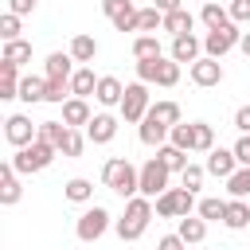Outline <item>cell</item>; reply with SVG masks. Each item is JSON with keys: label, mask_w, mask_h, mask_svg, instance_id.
I'll list each match as a JSON object with an SVG mask.
<instances>
[{"label": "cell", "mask_w": 250, "mask_h": 250, "mask_svg": "<svg viewBox=\"0 0 250 250\" xmlns=\"http://www.w3.org/2000/svg\"><path fill=\"white\" fill-rule=\"evenodd\" d=\"M102 184L109 191H117L121 199H133V195H141V168L129 156H109L102 164Z\"/></svg>", "instance_id": "cell-1"}, {"label": "cell", "mask_w": 250, "mask_h": 250, "mask_svg": "<svg viewBox=\"0 0 250 250\" xmlns=\"http://www.w3.org/2000/svg\"><path fill=\"white\" fill-rule=\"evenodd\" d=\"M164 27V12L160 8H141V16H137V31H145V35H152V31H160Z\"/></svg>", "instance_id": "cell-37"}, {"label": "cell", "mask_w": 250, "mask_h": 250, "mask_svg": "<svg viewBox=\"0 0 250 250\" xmlns=\"http://www.w3.org/2000/svg\"><path fill=\"white\" fill-rule=\"evenodd\" d=\"M227 191H230V199H250V164H238L227 176Z\"/></svg>", "instance_id": "cell-28"}, {"label": "cell", "mask_w": 250, "mask_h": 250, "mask_svg": "<svg viewBox=\"0 0 250 250\" xmlns=\"http://www.w3.org/2000/svg\"><path fill=\"white\" fill-rule=\"evenodd\" d=\"M219 4H230V0H219Z\"/></svg>", "instance_id": "cell-51"}, {"label": "cell", "mask_w": 250, "mask_h": 250, "mask_svg": "<svg viewBox=\"0 0 250 250\" xmlns=\"http://www.w3.org/2000/svg\"><path fill=\"white\" fill-rule=\"evenodd\" d=\"M66 121H39V141H47V145H62V137H66Z\"/></svg>", "instance_id": "cell-38"}, {"label": "cell", "mask_w": 250, "mask_h": 250, "mask_svg": "<svg viewBox=\"0 0 250 250\" xmlns=\"http://www.w3.org/2000/svg\"><path fill=\"white\" fill-rule=\"evenodd\" d=\"M234 129H238V133H250V102L234 109Z\"/></svg>", "instance_id": "cell-46"}, {"label": "cell", "mask_w": 250, "mask_h": 250, "mask_svg": "<svg viewBox=\"0 0 250 250\" xmlns=\"http://www.w3.org/2000/svg\"><path fill=\"white\" fill-rule=\"evenodd\" d=\"M121 98H125L121 78H117V74H102V78H98V90H94V102H98V105H121Z\"/></svg>", "instance_id": "cell-16"}, {"label": "cell", "mask_w": 250, "mask_h": 250, "mask_svg": "<svg viewBox=\"0 0 250 250\" xmlns=\"http://www.w3.org/2000/svg\"><path fill=\"white\" fill-rule=\"evenodd\" d=\"M82 148H86V133H78V129H66V137H62L59 152H62V156H82Z\"/></svg>", "instance_id": "cell-39"}, {"label": "cell", "mask_w": 250, "mask_h": 250, "mask_svg": "<svg viewBox=\"0 0 250 250\" xmlns=\"http://www.w3.org/2000/svg\"><path fill=\"white\" fill-rule=\"evenodd\" d=\"M195 215H199V219H207V223H223V215H227V199H219V195H207V199H199Z\"/></svg>", "instance_id": "cell-32"}, {"label": "cell", "mask_w": 250, "mask_h": 250, "mask_svg": "<svg viewBox=\"0 0 250 250\" xmlns=\"http://www.w3.org/2000/svg\"><path fill=\"white\" fill-rule=\"evenodd\" d=\"M168 133H172V125H164V121L152 117V113H145V121L137 125V137H141V145H148V148L168 145Z\"/></svg>", "instance_id": "cell-14"}, {"label": "cell", "mask_w": 250, "mask_h": 250, "mask_svg": "<svg viewBox=\"0 0 250 250\" xmlns=\"http://www.w3.org/2000/svg\"><path fill=\"white\" fill-rule=\"evenodd\" d=\"M20 195H23V184H20V172H16L12 160H8V164L0 168V203H4V207H16Z\"/></svg>", "instance_id": "cell-15"}, {"label": "cell", "mask_w": 250, "mask_h": 250, "mask_svg": "<svg viewBox=\"0 0 250 250\" xmlns=\"http://www.w3.org/2000/svg\"><path fill=\"white\" fill-rule=\"evenodd\" d=\"M62 195H66L70 203H94V184H90L86 176H74V180L62 184Z\"/></svg>", "instance_id": "cell-27"}, {"label": "cell", "mask_w": 250, "mask_h": 250, "mask_svg": "<svg viewBox=\"0 0 250 250\" xmlns=\"http://www.w3.org/2000/svg\"><path fill=\"white\" fill-rule=\"evenodd\" d=\"M70 90H74V98H90V94L98 90V78H94V70H90V66H78V70L70 74Z\"/></svg>", "instance_id": "cell-29"}, {"label": "cell", "mask_w": 250, "mask_h": 250, "mask_svg": "<svg viewBox=\"0 0 250 250\" xmlns=\"http://www.w3.org/2000/svg\"><path fill=\"white\" fill-rule=\"evenodd\" d=\"M176 234H180L188 246H199V242L207 238V219H199V215H184V219L176 223Z\"/></svg>", "instance_id": "cell-20"}, {"label": "cell", "mask_w": 250, "mask_h": 250, "mask_svg": "<svg viewBox=\"0 0 250 250\" xmlns=\"http://www.w3.org/2000/svg\"><path fill=\"white\" fill-rule=\"evenodd\" d=\"M152 215H156V207H152V199H148V195H133V199H125V215H121V219H113L117 238H121V242H137V238L148 230Z\"/></svg>", "instance_id": "cell-2"}, {"label": "cell", "mask_w": 250, "mask_h": 250, "mask_svg": "<svg viewBox=\"0 0 250 250\" xmlns=\"http://www.w3.org/2000/svg\"><path fill=\"white\" fill-rule=\"evenodd\" d=\"M90 117H94V109H90V102H86V98H66V102H62V121H66L70 129L90 125Z\"/></svg>", "instance_id": "cell-18"}, {"label": "cell", "mask_w": 250, "mask_h": 250, "mask_svg": "<svg viewBox=\"0 0 250 250\" xmlns=\"http://www.w3.org/2000/svg\"><path fill=\"white\" fill-rule=\"evenodd\" d=\"M180 66H184V62H176L172 55H168V59H160V66H156V86L172 90V86L180 82Z\"/></svg>", "instance_id": "cell-34"}, {"label": "cell", "mask_w": 250, "mask_h": 250, "mask_svg": "<svg viewBox=\"0 0 250 250\" xmlns=\"http://www.w3.org/2000/svg\"><path fill=\"white\" fill-rule=\"evenodd\" d=\"M168 141L176 145V148H184V152H195V125L188 121H180V125H172V133H168Z\"/></svg>", "instance_id": "cell-35"}, {"label": "cell", "mask_w": 250, "mask_h": 250, "mask_svg": "<svg viewBox=\"0 0 250 250\" xmlns=\"http://www.w3.org/2000/svg\"><path fill=\"white\" fill-rule=\"evenodd\" d=\"M148 113H152V117H160L164 125H180V121H184V113H180V105H176L172 98H160V102H152V105H148Z\"/></svg>", "instance_id": "cell-31"}, {"label": "cell", "mask_w": 250, "mask_h": 250, "mask_svg": "<svg viewBox=\"0 0 250 250\" xmlns=\"http://www.w3.org/2000/svg\"><path fill=\"white\" fill-rule=\"evenodd\" d=\"M102 12L109 16V23H113L117 31H137V16H141V8H137L133 0H102Z\"/></svg>", "instance_id": "cell-10"}, {"label": "cell", "mask_w": 250, "mask_h": 250, "mask_svg": "<svg viewBox=\"0 0 250 250\" xmlns=\"http://www.w3.org/2000/svg\"><path fill=\"white\" fill-rule=\"evenodd\" d=\"M35 4H39V0H8V12H16V16H31Z\"/></svg>", "instance_id": "cell-47"}, {"label": "cell", "mask_w": 250, "mask_h": 250, "mask_svg": "<svg viewBox=\"0 0 250 250\" xmlns=\"http://www.w3.org/2000/svg\"><path fill=\"white\" fill-rule=\"evenodd\" d=\"M195 125V152H211L215 148V129L207 121H191Z\"/></svg>", "instance_id": "cell-41"}, {"label": "cell", "mask_w": 250, "mask_h": 250, "mask_svg": "<svg viewBox=\"0 0 250 250\" xmlns=\"http://www.w3.org/2000/svg\"><path fill=\"white\" fill-rule=\"evenodd\" d=\"M223 227H230V230H242V227H250V203H246V199H227Z\"/></svg>", "instance_id": "cell-26"}, {"label": "cell", "mask_w": 250, "mask_h": 250, "mask_svg": "<svg viewBox=\"0 0 250 250\" xmlns=\"http://www.w3.org/2000/svg\"><path fill=\"white\" fill-rule=\"evenodd\" d=\"M234 168H238V156H234V148H211V152H207V176H219V180H227Z\"/></svg>", "instance_id": "cell-17"}, {"label": "cell", "mask_w": 250, "mask_h": 250, "mask_svg": "<svg viewBox=\"0 0 250 250\" xmlns=\"http://www.w3.org/2000/svg\"><path fill=\"white\" fill-rule=\"evenodd\" d=\"M238 39H242V27H238V23L215 27V31H207V35H203V55H211V59H223L227 51H234V47H238Z\"/></svg>", "instance_id": "cell-8"}, {"label": "cell", "mask_w": 250, "mask_h": 250, "mask_svg": "<svg viewBox=\"0 0 250 250\" xmlns=\"http://www.w3.org/2000/svg\"><path fill=\"white\" fill-rule=\"evenodd\" d=\"M188 74H191V82H195L199 90H211V86L223 82V62L211 59V55H203V59H195V62L188 66Z\"/></svg>", "instance_id": "cell-11"}, {"label": "cell", "mask_w": 250, "mask_h": 250, "mask_svg": "<svg viewBox=\"0 0 250 250\" xmlns=\"http://www.w3.org/2000/svg\"><path fill=\"white\" fill-rule=\"evenodd\" d=\"M0 59H8V62H16V66H23V62H31V43H27V39H8V43H4V51H0Z\"/></svg>", "instance_id": "cell-30"}, {"label": "cell", "mask_w": 250, "mask_h": 250, "mask_svg": "<svg viewBox=\"0 0 250 250\" xmlns=\"http://www.w3.org/2000/svg\"><path fill=\"white\" fill-rule=\"evenodd\" d=\"M113 227V215L102 207V203H90L82 215H78V223H74V234L82 238V242H98L105 230Z\"/></svg>", "instance_id": "cell-5"}, {"label": "cell", "mask_w": 250, "mask_h": 250, "mask_svg": "<svg viewBox=\"0 0 250 250\" xmlns=\"http://www.w3.org/2000/svg\"><path fill=\"white\" fill-rule=\"evenodd\" d=\"M227 8H230V20L234 23H250V0H230Z\"/></svg>", "instance_id": "cell-44"}, {"label": "cell", "mask_w": 250, "mask_h": 250, "mask_svg": "<svg viewBox=\"0 0 250 250\" xmlns=\"http://www.w3.org/2000/svg\"><path fill=\"white\" fill-rule=\"evenodd\" d=\"M152 207H156V215H160V219H184V215H191L199 203H195V191H188V188L180 184V188L160 191V195L152 199Z\"/></svg>", "instance_id": "cell-4"}, {"label": "cell", "mask_w": 250, "mask_h": 250, "mask_svg": "<svg viewBox=\"0 0 250 250\" xmlns=\"http://www.w3.org/2000/svg\"><path fill=\"white\" fill-rule=\"evenodd\" d=\"M20 102H27V105L47 102V78H39V74H23V78H20Z\"/></svg>", "instance_id": "cell-24"}, {"label": "cell", "mask_w": 250, "mask_h": 250, "mask_svg": "<svg viewBox=\"0 0 250 250\" xmlns=\"http://www.w3.org/2000/svg\"><path fill=\"white\" fill-rule=\"evenodd\" d=\"M152 8H160V12H176V8H184V0H152Z\"/></svg>", "instance_id": "cell-49"}, {"label": "cell", "mask_w": 250, "mask_h": 250, "mask_svg": "<svg viewBox=\"0 0 250 250\" xmlns=\"http://www.w3.org/2000/svg\"><path fill=\"white\" fill-rule=\"evenodd\" d=\"M70 74H74L70 51H51L47 62H43V78H70Z\"/></svg>", "instance_id": "cell-21"}, {"label": "cell", "mask_w": 250, "mask_h": 250, "mask_svg": "<svg viewBox=\"0 0 250 250\" xmlns=\"http://www.w3.org/2000/svg\"><path fill=\"white\" fill-rule=\"evenodd\" d=\"M238 51L250 59V31H242V39H238Z\"/></svg>", "instance_id": "cell-50"}, {"label": "cell", "mask_w": 250, "mask_h": 250, "mask_svg": "<svg viewBox=\"0 0 250 250\" xmlns=\"http://www.w3.org/2000/svg\"><path fill=\"white\" fill-rule=\"evenodd\" d=\"M188 250H191V246H188Z\"/></svg>", "instance_id": "cell-52"}, {"label": "cell", "mask_w": 250, "mask_h": 250, "mask_svg": "<svg viewBox=\"0 0 250 250\" xmlns=\"http://www.w3.org/2000/svg\"><path fill=\"white\" fill-rule=\"evenodd\" d=\"M168 176H172V168H168L160 156H148V160L141 164V195L156 199L160 191H168Z\"/></svg>", "instance_id": "cell-7"}, {"label": "cell", "mask_w": 250, "mask_h": 250, "mask_svg": "<svg viewBox=\"0 0 250 250\" xmlns=\"http://www.w3.org/2000/svg\"><path fill=\"white\" fill-rule=\"evenodd\" d=\"M4 137H8L12 148H23V145H31L39 137V125H31L27 113H8L4 117Z\"/></svg>", "instance_id": "cell-9"}, {"label": "cell", "mask_w": 250, "mask_h": 250, "mask_svg": "<svg viewBox=\"0 0 250 250\" xmlns=\"http://www.w3.org/2000/svg\"><path fill=\"white\" fill-rule=\"evenodd\" d=\"M156 250H188V242H184L180 234H164V238L156 242Z\"/></svg>", "instance_id": "cell-48"}, {"label": "cell", "mask_w": 250, "mask_h": 250, "mask_svg": "<svg viewBox=\"0 0 250 250\" xmlns=\"http://www.w3.org/2000/svg\"><path fill=\"white\" fill-rule=\"evenodd\" d=\"M230 148H234V156H238V164H250V133H238V141H234Z\"/></svg>", "instance_id": "cell-45"}, {"label": "cell", "mask_w": 250, "mask_h": 250, "mask_svg": "<svg viewBox=\"0 0 250 250\" xmlns=\"http://www.w3.org/2000/svg\"><path fill=\"white\" fill-rule=\"evenodd\" d=\"M20 20L23 16H16V12H4L0 16V39L8 43V39H20Z\"/></svg>", "instance_id": "cell-42"}, {"label": "cell", "mask_w": 250, "mask_h": 250, "mask_svg": "<svg viewBox=\"0 0 250 250\" xmlns=\"http://www.w3.org/2000/svg\"><path fill=\"white\" fill-rule=\"evenodd\" d=\"M70 59H74V62H82V66H86V62H94V59H98V39H94V35H86V31H78V35L70 39Z\"/></svg>", "instance_id": "cell-23"}, {"label": "cell", "mask_w": 250, "mask_h": 250, "mask_svg": "<svg viewBox=\"0 0 250 250\" xmlns=\"http://www.w3.org/2000/svg\"><path fill=\"white\" fill-rule=\"evenodd\" d=\"M55 145H47V141H31V145H23V148H16V156H12V168L20 172V176H31V172H43V168H51V160H55Z\"/></svg>", "instance_id": "cell-3"}, {"label": "cell", "mask_w": 250, "mask_h": 250, "mask_svg": "<svg viewBox=\"0 0 250 250\" xmlns=\"http://www.w3.org/2000/svg\"><path fill=\"white\" fill-rule=\"evenodd\" d=\"M117 137V117L113 113H94L90 125H86V141L90 145H109Z\"/></svg>", "instance_id": "cell-13"}, {"label": "cell", "mask_w": 250, "mask_h": 250, "mask_svg": "<svg viewBox=\"0 0 250 250\" xmlns=\"http://www.w3.org/2000/svg\"><path fill=\"white\" fill-rule=\"evenodd\" d=\"M199 20H203V27H207V31L234 23V20H230V8H227V4H219V0H207V4H203V12H199Z\"/></svg>", "instance_id": "cell-22"}, {"label": "cell", "mask_w": 250, "mask_h": 250, "mask_svg": "<svg viewBox=\"0 0 250 250\" xmlns=\"http://www.w3.org/2000/svg\"><path fill=\"white\" fill-rule=\"evenodd\" d=\"M160 59H164V55H160ZM160 59H137V78H141V82H156Z\"/></svg>", "instance_id": "cell-43"}, {"label": "cell", "mask_w": 250, "mask_h": 250, "mask_svg": "<svg viewBox=\"0 0 250 250\" xmlns=\"http://www.w3.org/2000/svg\"><path fill=\"white\" fill-rule=\"evenodd\" d=\"M203 176H207V164H188V168L180 172V184H184L188 191H199V188H203Z\"/></svg>", "instance_id": "cell-40"}, {"label": "cell", "mask_w": 250, "mask_h": 250, "mask_svg": "<svg viewBox=\"0 0 250 250\" xmlns=\"http://www.w3.org/2000/svg\"><path fill=\"white\" fill-rule=\"evenodd\" d=\"M176 62H195V59H203V39L195 35V31H188V35H172V51H168Z\"/></svg>", "instance_id": "cell-12"}, {"label": "cell", "mask_w": 250, "mask_h": 250, "mask_svg": "<svg viewBox=\"0 0 250 250\" xmlns=\"http://www.w3.org/2000/svg\"><path fill=\"white\" fill-rule=\"evenodd\" d=\"M148 105H152V102H148V82H141V78H137V82H129V86H125V98H121V105H117V109H121V121L141 125V121H145V113H148Z\"/></svg>", "instance_id": "cell-6"}, {"label": "cell", "mask_w": 250, "mask_h": 250, "mask_svg": "<svg viewBox=\"0 0 250 250\" xmlns=\"http://www.w3.org/2000/svg\"><path fill=\"white\" fill-rule=\"evenodd\" d=\"M160 55H164V47H160L156 35H137L133 39V59H160Z\"/></svg>", "instance_id": "cell-33"}, {"label": "cell", "mask_w": 250, "mask_h": 250, "mask_svg": "<svg viewBox=\"0 0 250 250\" xmlns=\"http://www.w3.org/2000/svg\"><path fill=\"white\" fill-rule=\"evenodd\" d=\"M195 27V16L188 12V8H176V12H164V27L160 31H168V35H188Z\"/></svg>", "instance_id": "cell-25"}, {"label": "cell", "mask_w": 250, "mask_h": 250, "mask_svg": "<svg viewBox=\"0 0 250 250\" xmlns=\"http://www.w3.org/2000/svg\"><path fill=\"white\" fill-rule=\"evenodd\" d=\"M156 156H160V160H164L172 172H184V168L191 164V160H188V152H184V148H176L172 141H168V145H160V148H156Z\"/></svg>", "instance_id": "cell-36"}, {"label": "cell", "mask_w": 250, "mask_h": 250, "mask_svg": "<svg viewBox=\"0 0 250 250\" xmlns=\"http://www.w3.org/2000/svg\"><path fill=\"white\" fill-rule=\"evenodd\" d=\"M20 66L16 62H8V59H0V102H12V98H20Z\"/></svg>", "instance_id": "cell-19"}]
</instances>
